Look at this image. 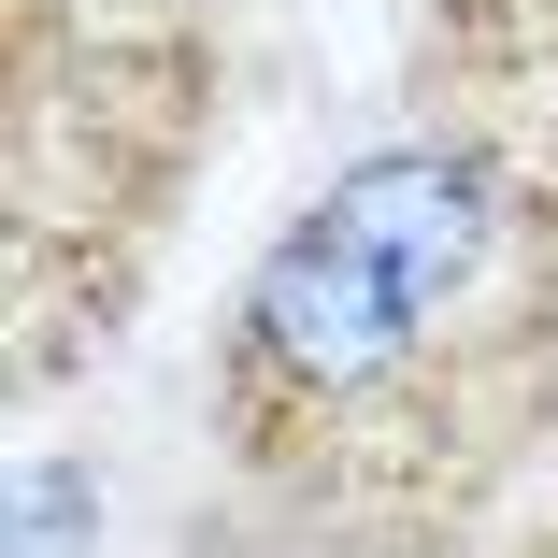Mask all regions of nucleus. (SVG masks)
I'll return each mask as SVG.
<instances>
[{
    "label": "nucleus",
    "mask_w": 558,
    "mask_h": 558,
    "mask_svg": "<svg viewBox=\"0 0 558 558\" xmlns=\"http://www.w3.org/2000/svg\"><path fill=\"white\" fill-rule=\"evenodd\" d=\"M72 501H86V487H72V473H44V487H29V515H15V558H58V530H72Z\"/></svg>",
    "instance_id": "obj_3"
},
{
    "label": "nucleus",
    "mask_w": 558,
    "mask_h": 558,
    "mask_svg": "<svg viewBox=\"0 0 558 558\" xmlns=\"http://www.w3.org/2000/svg\"><path fill=\"white\" fill-rule=\"evenodd\" d=\"M329 215H344L359 244H387L429 301L487 258V172H473V158H429V144H415V158H359L344 186H329Z\"/></svg>",
    "instance_id": "obj_2"
},
{
    "label": "nucleus",
    "mask_w": 558,
    "mask_h": 558,
    "mask_svg": "<svg viewBox=\"0 0 558 558\" xmlns=\"http://www.w3.org/2000/svg\"><path fill=\"white\" fill-rule=\"evenodd\" d=\"M415 315H429V287H415L387 244H359L329 201L258 258V359L301 373V387H373V373L415 344Z\"/></svg>",
    "instance_id": "obj_1"
}]
</instances>
